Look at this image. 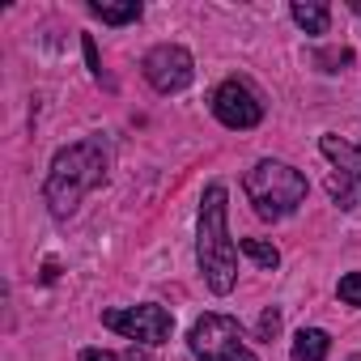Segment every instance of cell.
Returning a JSON list of instances; mask_svg holds the SVG:
<instances>
[{"mask_svg":"<svg viewBox=\"0 0 361 361\" xmlns=\"http://www.w3.org/2000/svg\"><path fill=\"white\" fill-rule=\"evenodd\" d=\"M102 327H111V331H119V336H128V340H140V344H149V348H157V344L170 340L174 319H170L166 306L145 302V306H115V310H102Z\"/></svg>","mask_w":361,"mask_h":361,"instance_id":"cell-5","label":"cell"},{"mask_svg":"<svg viewBox=\"0 0 361 361\" xmlns=\"http://www.w3.org/2000/svg\"><path fill=\"white\" fill-rule=\"evenodd\" d=\"M213 115H217L226 128L247 132V128H255V123L264 119V98L255 94L251 81L230 77V81H221V85L213 90Z\"/></svg>","mask_w":361,"mask_h":361,"instance_id":"cell-7","label":"cell"},{"mask_svg":"<svg viewBox=\"0 0 361 361\" xmlns=\"http://www.w3.org/2000/svg\"><path fill=\"white\" fill-rule=\"evenodd\" d=\"M348 361H361V357H348Z\"/></svg>","mask_w":361,"mask_h":361,"instance_id":"cell-18","label":"cell"},{"mask_svg":"<svg viewBox=\"0 0 361 361\" xmlns=\"http://www.w3.org/2000/svg\"><path fill=\"white\" fill-rule=\"evenodd\" d=\"M336 293H340V302L361 306V272H344V276H340V285H336Z\"/></svg>","mask_w":361,"mask_h":361,"instance_id":"cell-14","label":"cell"},{"mask_svg":"<svg viewBox=\"0 0 361 361\" xmlns=\"http://www.w3.org/2000/svg\"><path fill=\"white\" fill-rule=\"evenodd\" d=\"M276 331H281V310L272 306V310H264V314H259V336H264V340H272Z\"/></svg>","mask_w":361,"mask_h":361,"instance_id":"cell-16","label":"cell"},{"mask_svg":"<svg viewBox=\"0 0 361 361\" xmlns=\"http://www.w3.org/2000/svg\"><path fill=\"white\" fill-rule=\"evenodd\" d=\"M331 353V336L323 327H302L293 336V361H323Z\"/></svg>","mask_w":361,"mask_h":361,"instance_id":"cell-10","label":"cell"},{"mask_svg":"<svg viewBox=\"0 0 361 361\" xmlns=\"http://www.w3.org/2000/svg\"><path fill=\"white\" fill-rule=\"evenodd\" d=\"M196 259L204 272V285L226 298L238 281V247L230 238V209H226V188L213 183L200 200V230H196Z\"/></svg>","mask_w":361,"mask_h":361,"instance_id":"cell-2","label":"cell"},{"mask_svg":"<svg viewBox=\"0 0 361 361\" xmlns=\"http://www.w3.org/2000/svg\"><path fill=\"white\" fill-rule=\"evenodd\" d=\"M319 149H323V157L336 166V174H340V178H348V183H357V188H361V145H353V140H344V136L327 132V136H319Z\"/></svg>","mask_w":361,"mask_h":361,"instance_id":"cell-8","label":"cell"},{"mask_svg":"<svg viewBox=\"0 0 361 361\" xmlns=\"http://www.w3.org/2000/svg\"><path fill=\"white\" fill-rule=\"evenodd\" d=\"M293 22L306 30V35H327V26H331V9L323 5V0H293Z\"/></svg>","mask_w":361,"mask_h":361,"instance_id":"cell-9","label":"cell"},{"mask_svg":"<svg viewBox=\"0 0 361 361\" xmlns=\"http://www.w3.org/2000/svg\"><path fill=\"white\" fill-rule=\"evenodd\" d=\"M319 64H327V73H336L331 64H353V51L340 47V51H319Z\"/></svg>","mask_w":361,"mask_h":361,"instance_id":"cell-17","label":"cell"},{"mask_svg":"<svg viewBox=\"0 0 361 361\" xmlns=\"http://www.w3.org/2000/svg\"><path fill=\"white\" fill-rule=\"evenodd\" d=\"M243 192H247L251 209H255L264 221H281V217H289V213H298V209L306 204L310 183H306V174L293 170L289 161L264 157V161H255V166L247 170Z\"/></svg>","mask_w":361,"mask_h":361,"instance_id":"cell-3","label":"cell"},{"mask_svg":"<svg viewBox=\"0 0 361 361\" xmlns=\"http://www.w3.org/2000/svg\"><path fill=\"white\" fill-rule=\"evenodd\" d=\"M81 47H85V64H90V73H94V81H106L102 60H98V43H94V35H85V39H81Z\"/></svg>","mask_w":361,"mask_h":361,"instance_id":"cell-15","label":"cell"},{"mask_svg":"<svg viewBox=\"0 0 361 361\" xmlns=\"http://www.w3.org/2000/svg\"><path fill=\"white\" fill-rule=\"evenodd\" d=\"M90 13L102 18L106 26H128V22L140 18V5L136 0H128V5H102V0H90Z\"/></svg>","mask_w":361,"mask_h":361,"instance_id":"cell-11","label":"cell"},{"mask_svg":"<svg viewBox=\"0 0 361 361\" xmlns=\"http://www.w3.org/2000/svg\"><path fill=\"white\" fill-rule=\"evenodd\" d=\"M188 348H192L196 361H259L243 344L238 319H230V314H204V319H196V327L188 336Z\"/></svg>","mask_w":361,"mask_h":361,"instance_id":"cell-4","label":"cell"},{"mask_svg":"<svg viewBox=\"0 0 361 361\" xmlns=\"http://www.w3.org/2000/svg\"><path fill=\"white\" fill-rule=\"evenodd\" d=\"M238 251H243L251 264L268 268V272H272V268H281V251H276L272 243H264V238H243V243H238Z\"/></svg>","mask_w":361,"mask_h":361,"instance_id":"cell-12","label":"cell"},{"mask_svg":"<svg viewBox=\"0 0 361 361\" xmlns=\"http://www.w3.org/2000/svg\"><path fill=\"white\" fill-rule=\"evenodd\" d=\"M145 81L157 90V94H183L196 77V60L188 47H178V43H157L149 56H145Z\"/></svg>","mask_w":361,"mask_h":361,"instance_id":"cell-6","label":"cell"},{"mask_svg":"<svg viewBox=\"0 0 361 361\" xmlns=\"http://www.w3.org/2000/svg\"><path fill=\"white\" fill-rule=\"evenodd\" d=\"M106 183V149L102 140H77V145H64L56 157H51V170H47V183H43V200L51 209L56 221H68L77 213V204Z\"/></svg>","mask_w":361,"mask_h":361,"instance_id":"cell-1","label":"cell"},{"mask_svg":"<svg viewBox=\"0 0 361 361\" xmlns=\"http://www.w3.org/2000/svg\"><path fill=\"white\" fill-rule=\"evenodd\" d=\"M81 361H149L145 348H128V353H106V348H81Z\"/></svg>","mask_w":361,"mask_h":361,"instance_id":"cell-13","label":"cell"}]
</instances>
